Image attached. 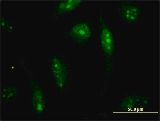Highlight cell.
I'll return each mask as SVG.
<instances>
[{
  "mask_svg": "<svg viewBox=\"0 0 160 121\" xmlns=\"http://www.w3.org/2000/svg\"><path fill=\"white\" fill-rule=\"evenodd\" d=\"M101 27L100 43L103 51L108 60L113 57L115 50V41L113 35L106 24L101 13L99 18Z\"/></svg>",
  "mask_w": 160,
  "mask_h": 121,
  "instance_id": "1",
  "label": "cell"
},
{
  "mask_svg": "<svg viewBox=\"0 0 160 121\" xmlns=\"http://www.w3.org/2000/svg\"><path fill=\"white\" fill-rule=\"evenodd\" d=\"M66 65L60 58L55 57L52 62L51 69L56 85L61 89L67 87L68 82V73Z\"/></svg>",
  "mask_w": 160,
  "mask_h": 121,
  "instance_id": "2",
  "label": "cell"
},
{
  "mask_svg": "<svg viewBox=\"0 0 160 121\" xmlns=\"http://www.w3.org/2000/svg\"><path fill=\"white\" fill-rule=\"evenodd\" d=\"M67 34L69 38L82 45L91 38L92 30L87 23L83 22L74 26Z\"/></svg>",
  "mask_w": 160,
  "mask_h": 121,
  "instance_id": "3",
  "label": "cell"
},
{
  "mask_svg": "<svg viewBox=\"0 0 160 121\" xmlns=\"http://www.w3.org/2000/svg\"><path fill=\"white\" fill-rule=\"evenodd\" d=\"M118 12L122 20L128 24H132L137 21L141 14L138 7L128 3L121 4Z\"/></svg>",
  "mask_w": 160,
  "mask_h": 121,
  "instance_id": "4",
  "label": "cell"
},
{
  "mask_svg": "<svg viewBox=\"0 0 160 121\" xmlns=\"http://www.w3.org/2000/svg\"><path fill=\"white\" fill-rule=\"evenodd\" d=\"M33 92L32 104L37 113L43 112L45 106V97L43 91L38 87H35Z\"/></svg>",
  "mask_w": 160,
  "mask_h": 121,
  "instance_id": "5",
  "label": "cell"
},
{
  "mask_svg": "<svg viewBox=\"0 0 160 121\" xmlns=\"http://www.w3.org/2000/svg\"><path fill=\"white\" fill-rule=\"evenodd\" d=\"M84 2L82 1H65L61 2L55 13V16L72 12L81 6Z\"/></svg>",
  "mask_w": 160,
  "mask_h": 121,
  "instance_id": "6",
  "label": "cell"
},
{
  "mask_svg": "<svg viewBox=\"0 0 160 121\" xmlns=\"http://www.w3.org/2000/svg\"><path fill=\"white\" fill-rule=\"evenodd\" d=\"M18 91L16 88L13 87H8L2 90V98L7 101H10L17 95Z\"/></svg>",
  "mask_w": 160,
  "mask_h": 121,
  "instance_id": "7",
  "label": "cell"
}]
</instances>
